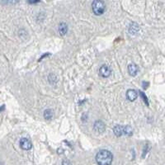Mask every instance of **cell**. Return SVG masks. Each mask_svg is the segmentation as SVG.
I'll return each instance as SVG.
<instances>
[{"label": "cell", "mask_w": 165, "mask_h": 165, "mask_svg": "<svg viewBox=\"0 0 165 165\" xmlns=\"http://www.w3.org/2000/svg\"><path fill=\"white\" fill-rule=\"evenodd\" d=\"M68 31V26L65 22H61L59 26V31L60 36H65Z\"/></svg>", "instance_id": "9c48e42d"}, {"label": "cell", "mask_w": 165, "mask_h": 165, "mask_svg": "<svg viewBox=\"0 0 165 165\" xmlns=\"http://www.w3.org/2000/svg\"><path fill=\"white\" fill-rule=\"evenodd\" d=\"M113 131L116 136L120 137L122 136L124 134V126H120V125H116L115 127L113 128Z\"/></svg>", "instance_id": "ba28073f"}, {"label": "cell", "mask_w": 165, "mask_h": 165, "mask_svg": "<svg viewBox=\"0 0 165 165\" xmlns=\"http://www.w3.org/2000/svg\"><path fill=\"white\" fill-rule=\"evenodd\" d=\"M113 160V155L109 150H102L96 155V161L98 165H111Z\"/></svg>", "instance_id": "6da1fadb"}, {"label": "cell", "mask_w": 165, "mask_h": 165, "mask_svg": "<svg viewBox=\"0 0 165 165\" xmlns=\"http://www.w3.org/2000/svg\"><path fill=\"white\" fill-rule=\"evenodd\" d=\"M9 1V3H17L18 0H8Z\"/></svg>", "instance_id": "9a60e30c"}, {"label": "cell", "mask_w": 165, "mask_h": 165, "mask_svg": "<svg viewBox=\"0 0 165 165\" xmlns=\"http://www.w3.org/2000/svg\"><path fill=\"white\" fill-rule=\"evenodd\" d=\"M94 130H95L96 131H98V133H102V132H104L106 126H105V124L102 122V121H97V122L94 123Z\"/></svg>", "instance_id": "5b68a950"}, {"label": "cell", "mask_w": 165, "mask_h": 165, "mask_svg": "<svg viewBox=\"0 0 165 165\" xmlns=\"http://www.w3.org/2000/svg\"><path fill=\"white\" fill-rule=\"evenodd\" d=\"M93 11H94V14L102 15L104 12H105V8H106V5L105 3L102 0H94L93 2Z\"/></svg>", "instance_id": "7a4b0ae2"}, {"label": "cell", "mask_w": 165, "mask_h": 165, "mask_svg": "<svg viewBox=\"0 0 165 165\" xmlns=\"http://www.w3.org/2000/svg\"><path fill=\"white\" fill-rule=\"evenodd\" d=\"M112 73V69L108 65H102L100 68L99 74L103 78H108Z\"/></svg>", "instance_id": "3957f363"}, {"label": "cell", "mask_w": 165, "mask_h": 165, "mask_svg": "<svg viewBox=\"0 0 165 165\" xmlns=\"http://www.w3.org/2000/svg\"><path fill=\"white\" fill-rule=\"evenodd\" d=\"M132 133H133V130L130 126H124V134H126L127 136H131Z\"/></svg>", "instance_id": "8fae6325"}, {"label": "cell", "mask_w": 165, "mask_h": 165, "mask_svg": "<svg viewBox=\"0 0 165 165\" xmlns=\"http://www.w3.org/2000/svg\"><path fill=\"white\" fill-rule=\"evenodd\" d=\"M140 96H141V98H143L144 102V103L146 104V105H149V102H148V99H147V97L145 96V94H144L143 92H140Z\"/></svg>", "instance_id": "7c38bea8"}, {"label": "cell", "mask_w": 165, "mask_h": 165, "mask_svg": "<svg viewBox=\"0 0 165 165\" xmlns=\"http://www.w3.org/2000/svg\"><path fill=\"white\" fill-rule=\"evenodd\" d=\"M86 118H88V116H86V114H84V115H83V117H82V120H83L84 122H85Z\"/></svg>", "instance_id": "5bb4252c"}, {"label": "cell", "mask_w": 165, "mask_h": 165, "mask_svg": "<svg viewBox=\"0 0 165 165\" xmlns=\"http://www.w3.org/2000/svg\"><path fill=\"white\" fill-rule=\"evenodd\" d=\"M44 117L46 120H50L53 117V111L51 109H47L44 112Z\"/></svg>", "instance_id": "30bf717a"}, {"label": "cell", "mask_w": 165, "mask_h": 165, "mask_svg": "<svg viewBox=\"0 0 165 165\" xmlns=\"http://www.w3.org/2000/svg\"><path fill=\"white\" fill-rule=\"evenodd\" d=\"M138 71H139V68L135 64H130V65L128 66V72H129L130 75V76H133L135 77L138 73Z\"/></svg>", "instance_id": "8992f818"}, {"label": "cell", "mask_w": 165, "mask_h": 165, "mask_svg": "<svg viewBox=\"0 0 165 165\" xmlns=\"http://www.w3.org/2000/svg\"><path fill=\"white\" fill-rule=\"evenodd\" d=\"M126 97H127V98L129 99L130 101H131V102H133V101H135L137 98V93L136 90H134V89H129L127 92H126Z\"/></svg>", "instance_id": "52a82bcc"}, {"label": "cell", "mask_w": 165, "mask_h": 165, "mask_svg": "<svg viewBox=\"0 0 165 165\" xmlns=\"http://www.w3.org/2000/svg\"><path fill=\"white\" fill-rule=\"evenodd\" d=\"M39 2H40V0H27V3H30V4H35V3H37Z\"/></svg>", "instance_id": "4fadbf2b"}, {"label": "cell", "mask_w": 165, "mask_h": 165, "mask_svg": "<svg viewBox=\"0 0 165 165\" xmlns=\"http://www.w3.org/2000/svg\"><path fill=\"white\" fill-rule=\"evenodd\" d=\"M20 146L24 150H29L32 148V144L27 138H22L20 140Z\"/></svg>", "instance_id": "277c9868"}]
</instances>
